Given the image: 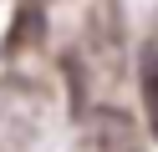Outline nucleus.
I'll use <instances>...</instances> for the list:
<instances>
[{
	"instance_id": "1",
	"label": "nucleus",
	"mask_w": 158,
	"mask_h": 152,
	"mask_svg": "<svg viewBox=\"0 0 158 152\" xmlns=\"http://www.w3.org/2000/svg\"><path fill=\"white\" fill-rule=\"evenodd\" d=\"M143 91H148V122H153V132H158V51L143 61Z\"/></svg>"
}]
</instances>
